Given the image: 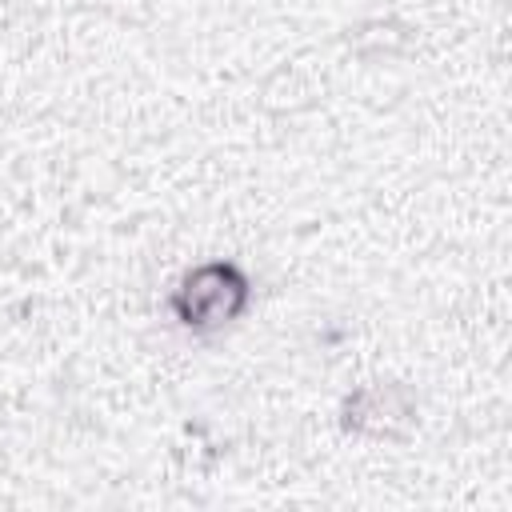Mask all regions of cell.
<instances>
[{
    "instance_id": "cell-1",
    "label": "cell",
    "mask_w": 512,
    "mask_h": 512,
    "mask_svg": "<svg viewBox=\"0 0 512 512\" xmlns=\"http://www.w3.org/2000/svg\"><path fill=\"white\" fill-rule=\"evenodd\" d=\"M252 280L236 260H204L172 288V316L188 332H220L248 312Z\"/></svg>"
},
{
    "instance_id": "cell-2",
    "label": "cell",
    "mask_w": 512,
    "mask_h": 512,
    "mask_svg": "<svg viewBox=\"0 0 512 512\" xmlns=\"http://www.w3.org/2000/svg\"><path fill=\"white\" fill-rule=\"evenodd\" d=\"M420 424V400L400 380H372L340 400V428L364 440H408Z\"/></svg>"
},
{
    "instance_id": "cell-3",
    "label": "cell",
    "mask_w": 512,
    "mask_h": 512,
    "mask_svg": "<svg viewBox=\"0 0 512 512\" xmlns=\"http://www.w3.org/2000/svg\"><path fill=\"white\" fill-rule=\"evenodd\" d=\"M348 48L360 56V60H392V56H404L408 44H412V24L396 20V16H372V20H360L356 28H348Z\"/></svg>"
},
{
    "instance_id": "cell-4",
    "label": "cell",
    "mask_w": 512,
    "mask_h": 512,
    "mask_svg": "<svg viewBox=\"0 0 512 512\" xmlns=\"http://www.w3.org/2000/svg\"><path fill=\"white\" fill-rule=\"evenodd\" d=\"M272 80L284 84V88H280V92H276V88H264V108H272V112H296V108H308V104H312V84H308L300 72L280 68Z\"/></svg>"
}]
</instances>
